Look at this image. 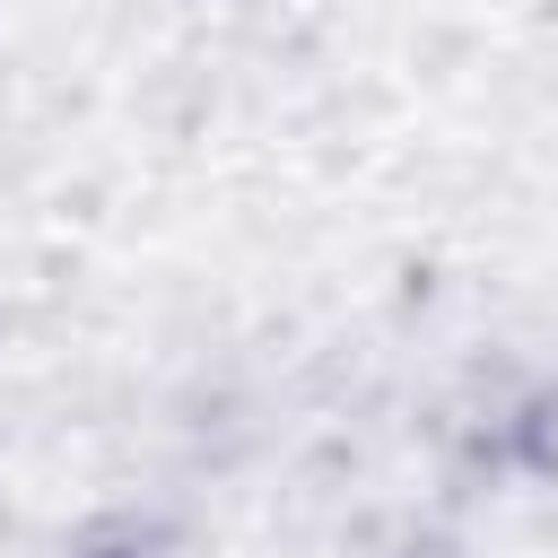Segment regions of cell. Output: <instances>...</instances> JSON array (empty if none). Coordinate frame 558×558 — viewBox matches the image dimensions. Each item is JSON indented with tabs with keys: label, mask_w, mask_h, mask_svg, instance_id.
Returning a JSON list of instances; mask_svg holds the SVG:
<instances>
[{
	"label": "cell",
	"mask_w": 558,
	"mask_h": 558,
	"mask_svg": "<svg viewBox=\"0 0 558 558\" xmlns=\"http://www.w3.org/2000/svg\"><path fill=\"white\" fill-rule=\"evenodd\" d=\"M78 558H148V549H140V541H87Z\"/></svg>",
	"instance_id": "3"
},
{
	"label": "cell",
	"mask_w": 558,
	"mask_h": 558,
	"mask_svg": "<svg viewBox=\"0 0 558 558\" xmlns=\"http://www.w3.org/2000/svg\"><path fill=\"white\" fill-rule=\"evenodd\" d=\"M392 558H462V549H453L445 532H401V549H392Z\"/></svg>",
	"instance_id": "2"
},
{
	"label": "cell",
	"mask_w": 558,
	"mask_h": 558,
	"mask_svg": "<svg viewBox=\"0 0 558 558\" xmlns=\"http://www.w3.org/2000/svg\"><path fill=\"white\" fill-rule=\"evenodd\" d=\"M506 462L532 480H558V384H541L506 410Z\"/></svg>",
	"instance_id": "1"
}]
</instances>
